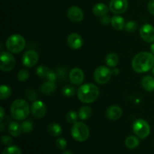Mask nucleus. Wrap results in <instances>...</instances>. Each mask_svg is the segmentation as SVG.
<instances>
[{
    "label": "nucleus",
    "instance_id": "nucleus-1",
    "mask_svg": "<svg viewBox=\"0 0 154 154\" xmlns=\"http://www.w3.org/2000/svg\"><path fill=\"white\" fill-rule=\"evenodd\" d=\"M132 67L137 73H144L154 67V55L152 53L141 52L134 57Z\"/></svg>",
    "mask_w": 154,
    "mask_h": 154
},
{
    "label": "nucleus",
    "instance_id": "nucleus-2",
    "mask_svg": "<svg viewBox=\"0 0 154 154\" xmlns=\"http://www.w3.org/2000/svg\"><path fill=\"white\" fill-rule=\"evenodd\" d=\"M99 88L93 84H86L81 86L78 90V98L83 103H93L99 96Z\"/></svg>",
    "mask_w": 154,
    "mask_h": 154
},
{
    "label": "nucleus",
    "instance_id": "nucleus-3",
    "mask_svg": "<svg viewBox=\"0 0 154 154\" xmlns=\"http://www.w3.org/2000/svg\"><path fill=\"white\" fill-rule=\"evenodd\" d=\"M30 112L29 105L26 101L18 99L11 105V114L16 120H23L27 118Z\"/></svg>",
    "mask_w": 154,
    "mask_h": 154
},
{
    "label": "nucleus",
    "instance_id": "nucleus-4",
    "mask_svg": "<svg viewBox=\"0 0 154 154\" xmlns=\"http://www.w3.org/2000/svg\"><path fill=\"white\" fill-rule=\"evenodd\" d=\"M5 46L9 52L13 54L20 53L26 47L25 38L19 34H14L7 39Z\"/></svg>",
    "mask_w": 154,
    "mask_h": 154
},
{
    "label": "nucleus",
    "instance_id": "nucleus-5",
    "mask_svg": "<svg viewBox=\"0 0 154 154\" xmlns=\"http://www.w3.org/2000/svg\"><path fill=\"white\" fill-rule=\"evenodd\" d=\"M71 134L75 141L83 142L88 139L90 136V130L88 126L83 122H76L72 126Z\"/></svg>",
    "mask_w": 154,
    "mask_h": 154
},
{
    "label": "nucleus",
    "instance_id": "nucleus-6",
    "mask_svg": "<svg viewBox=\"0 0 154 154\" xmlns=\"http://www.w3.org/2000/svg\"><path fill=\"white\" fill-rule=\"evenodd\" d=\"M132 129L134 133L141 139H144L148 137L150 133V125L143 119H138L135 120L132 126Z\"/></svg>",
    "mask_w": 154,
    "mask_h": 154
},
{
    "label": "nucleus",
    "instance_id": "nucleus-7",
    "mask_svg": "<svg viewBox=\"0 0 154 154\" xmlns=\"http://www.w3.org/2000/svg\"><path fill=\"white\" fill-rule=\"evenodd\" d=\"M112 75V71L107 66H101L96 68L94 72V80L99 84H105L109 81Z\"/></svg>",
    "mask_w": 154,
    "mask_h": 154
},
{
    "label": "nucleus",
    "instance_id": "nucleus-8",
    "mask_svg": "<svg viewBox=\"0 0 154 154\" xmlns=\"http://www.w3.org/2000/svg\"><path fill=\"white\" fill-rule=\"evenodd\" d=\"M0 69L2 72H9L12 71L14 68L16 61L14 57V56L11 54V52H6L2 51L1 53V57H0Z\"/></svg>",
    "mask_w": 154,
    "mask_h": 154
},
{
    "label": "nucleus",
    "instance_id": "nucleus-9",
    "mask_svg": "<svg viewBox=\"0 0 154 154\" xmlns=\"http://www.w3.org/2000/svg\"><path fill=\"white\" fill-rule=\"evenodd\" d=\"M38 54L34 50L26 51L23 56L22 62L24 66L27 68H32L37 64L38 61Z\"/></svg>",
    "mask_w": 154,
    "mask_h": 154
},
{
    "label": "nucleus",
    "instance_id": "nucleus-10",
    "mask_svg": "<svg viewBox=\"0 0 154 154\" xmlns=\"http://www.w3.org/2000/svg\"><path fill=\"white\" fill-rule=\"evenodd\" d=\"M128 5V0H111L109 8L113 13L121 14L127 10Z\"/></svg>",
    "mask_w": 154,
    "mask_h": 154
},
{
    "label": "nucleus",
    "instance_id": "nucleus-11",
    "mask_svg": "<svg viewBox=\"0 0 154 154\" xmlns=\"http://www.w3.org/2000/svg\"><path fill=\"white\" fill-rule=\"evenodd\" d=\"M140 35L146 42L153 43L154 42V26L150 24H144L140 28Z\"/></svg>",
    "mask_w": 154,
    "mask_h": 154
},
{
    "label": "nucleus",
    "instance_id": "nucleus-12",
    "mask_svg": "<svg viewBox=\"0 0 154 154\" xmlns=\"http://www.w3.org/2000/svg\"><path fill=\"white\" fill-rule=\"evenodd\" d=\"M31 113L35 118H42L46 114V105L42 101H35L32 105Z\"/></svg>",
    "mask_w": 154,
    "mask_h": 154
},
{
    "label": "nucleus",
    "instance_id": "nucleus-13",
    "mask_svg": "<svg viewBox=\"0 0 154 154\" xmlns=\"http://www.w3.org/2000/svg\"><path fill=\"white\" fill-rule=\"evenodd\" d=\"M68 17L74 23H79L84 19V12L78 6H72L67 12Z\"/></svg>",
    "mask_w": 154,
    "mask_h": 154
},
{
    "label": "nucleus",
    "instance_id": "nucleus-14",
    "mask_svg": "<svg viewBox=\"0 0 154 154\" xmlns=\"http://www.w3.org/2000/svg\"><path fill=\"white\" fill-rule=\"evenodd\" d=\"M67 44L71 48L75 50L80 49L83 46V38L78 33H71L67 38Z\"/></svg>",
    "mask_w": 154,
    "mask_h": 154
},
{
    "label": "nucleus",
    "instance_id": "nucleus-15",
    "mask_svg": "<svg viewBox=\"0 0 154 154\" xmlns=\"http://www.w3.org/2000/svg\"><path fill=\"white\" fill-rule=\"evenodd\" d=\"M69 79H70L71 82L75 85H80L84 82V72L79 68H75V69H72L69 73Z\"/></svg>",
    "mask_w": 154,
    "mask_h": 154
},
{
    "label": "nucleus",
    "instance_id": "nucleus-16",
    "mask_svg": "<svg viewBox=\"0 0 154 154\" xmlns=\"http://www.w3.org/2000/svg\"><path fill=\"white\" fill-rule=\"evenodd\" d=\"M123 111L118 105H111L107 109L106 116L109 120H117L122 117Z\"/></svg>",
    "mask_w": 154,
    "mask_h": 154
},
{
    "label": "nucleus",
    "instance_id": "nucleus-17",
    "mask_svg": "<svg viewBox=\"0 0 154 154\" xmlns=\"http://www.w3.org/2000/svg\"><path fill=\"white\" fill-rule=\"evenodd\" d=\"M93 12L94 15L97 17H103L107 15L108 12V7L104 3H97L93 8Z\"/></svg>",
    "mask_w": 154,
    "mask_h": 154
},
{
    "label": "nucleus",
    "instance_id": "nucleus-18",
    "mask_svg": "<svg viewBox=\"0 0 154 154\" xmlns=\"http://www.w3.org/2000/svg\"><path fill=\"white\" fill-rule=\"evenodd\" d=\"M142 87L147 92L154 91V77L147 75L141 80Z\"/></svg>",
    "mask_w": 154,
    "mask_h": 154
},
{
    "label": "nucleus",
    "instance_id": "nucleus-19",
    "mask_svg": "<svg viewBox=\"0 0 154 154\" xmlns=\"http://www.w3.org/2000/svg\"><path fill=\"white\" fill-rule=\"evenodd\" d=\"M111 23L115 29L122 30L125 28L126 21H125L124 18L122 17L119 16V15H115L111 18Z\"/></svg>",
    "mask_w": 154,
    "mask_h": 154
},
{
    "label": "nucleus",
    "instance_id": "nucleus-20",
    "mask_svg": "<svg viewBox=\"0 0 154 154\" xmlns=\"http://www.w3.org/2000/svg\"><path fill=\"white\" fill-rule=\"evenodd\" d=\"M56 90V84L53 81H48L41 86V91L45 95H50Z\"/></svg>",
    "mask_w": 154,
    "mask_h": 154
},
{
    "label": "nucleus",
    "instance_id": "nucleus-21",
    "mask_svg": "<svg viewBox=\"0 0 154 154\" xmlns=\"http://www.w3.org/2000/svg\"><path fill=\"white\" fill-rule=\"evenodd\" d=\"M8 132L13 137L20 136L23 132L21 124L17 122H11L8 126Z\"/></svg>",
    "mask_w": 154,
    "mask_h": 154
},
{
    "label": "nucleus",
    "instance_id": "nucleus-22",
    "mask_svg": "<svg viewBox=\"0 0 154 154\" xmlns=\"http://www.w3.org/2000/svg\"><path fill=\"white\" fill-rule=\"evenodd\" d=\"M48 132L54 137H58L63 132L61 126L57 123H51L48 126Z\"/></svg>",
    "mask_w": 154,
    "mask_h": 154
},
{
    "label": "nucleus",
    "instance_id": "nucleus-23",
    "mask_svg": "<svg viewBox=\"0 0 154 154\" xmlns=\"http://www.w3.org/2000/svg\"><path fill=\"white\" fill-rule=\"evenodd\" d=\"M92 113H93V111H92L90 107L83 106L79 109L78 115H79V118L81 119V120H86L91 117Z\"/></svg>",
    "mask_w": 154,
    "mask_h": 154
},
{
    "label": "nucleus",
    "instance_id": "nucleus-24",
    "mask_svg": "<svg viewBox=\"0 0 154 154\" xmlns=\"http://www.w3.org/2000/svg\"><path fill=\"white\" fill-rule=\"evenodd\" d=\"M105 62L106 64L108 65L109 67H115L119 62L118 56L115 54V53H110L106 56L105 58Z\"/></svg>",
    "mask_w": 154,
    "mask_h": 154
},
{
    "label": "nucleus",
    "instance_id": "nucleus-25",
    "mask_svg": "<svg viewBox=\"0 0 154 154\" xmlns=\"http://www.w3.org/2000/svg\"><path fill=\"white\" fill-rule=\"evenodd\" d=\"M139 140H138V138L135 136H132V135H130V136L127 137L125 140V145L127 148L129 149H135L139 145Z\"/></svg>",
    "mask_w": 154,
    "mask_h": 154
},
{
    "label": "nucleus",
    "instance_id": "nucleus-26",
    "mask_svg": "<svg viewBox=\"0 0 154 154\" xmlns=\"http://www.w3.org/2000/svg\"><path fill=\"white\" fill-rule=\"evenodd\" d=\"M12 90L10 87L7 85H2L0 87V99L2 100L8 99L11 95Z\"/></svg>",
    "mask_w": 154,
    "mask_h": 154
},
{
    "label": "nucleus",
    "instance_id": "nucleus-27",
    "mask_svg": "<svg viewBox=\"0 0 154 154\" xmlns=\"http://www.w3.org/2000/svg\"><path fill=\"white\" fill-rule=\"evenodd\" d=\"M79 117L78 113L75 111H70L66 114V119L69 123H75L78 122V119Z\"/></svg>",
    "mask_w": 154,
    "mask_h": 154
},
{
    "label": "nucleus",
    "instance_id": "nucleus-28",
    "mask_svg": "<svg viewBox=\"0 0 154 154\" xmlns=\"http://www.w3.org/2000/svg\"><path fill=\"white\" fill-rule=\"evenodd\" d=\"M138 23L135 20H130L128 21L127 23H126V25H125V30L128 32H134L137 30L138 29Z\"/></svg>",
    "mask_w": 154,
    "mask_h": 154
},
{
    "label": "nucleus",
    "instance_id": "nucleus-29",
    "mask_svg": "<svg viewBox=\"0 0 154 154\" xmlns=\"http://www.w3.org/2000/svg\"><path fill=\"white\" fill-rule=\"evenodd\" d=\"M2 154H22L21 153V150L20 147L17 146H9V147H6L4 149Z\"/></svg>",
    "mask_w": 154,
    "mask_h": 154
},
{
    "label": "nucleus",
    "instance_id": "nucleus-30",
    "mask_svg": "<svg viewBox=\"0 0 154 154\" xmlns=\"http://www.w3.org/2000/svg\"><path fill=\"white\" fill-rule=\"evenodd\" d=\"M50 71H51V69L47 67V66H40L39 67H38L37 70H36V73L41 78H47Z\"/></svg>",
    "mask_w": 154,
    "mask_h": 154
},
{
    "label": "nucleus",
    "instance_id": "nucleus-31",
    "mask_svg": "<svg viewBox=\"0 0 154 154\" xmlns=\"http://www.w3.org/2000/svg\"><path fill=\"white\" fill-rule=\"evenodd\" d=\"M62 93H63V96H66V97H71L75 95V87H71V86H65L62 90Z\"/></svg>",
    "mask_w": 154,
    "mask_h": 154
},
{
    "label": "nucleus",
    "instance_id": "nucleus-32",
    "mask_svg": "<svg viewBox=\"0 0 154 154\" xmlns=\"http://www.w3.org/2000/svg\"><path fill=\"white\" fill-rule=\"evenodd\" d=\"M21 127L24 133H29L33 129V123L29 120H25L21 124Z\"/></svg>",
    "mask_w": 154,
    "mask_h": 154
},
{
    "label": "nucleus",
    "instance_id": "nucleus-33",
    "mask_svg": "<svg viewBox=\"0 0 154 154\" xmlns=\"http://www.w3.org/2000/svg\"><path fill=\"white\" fill-rule=\"evenodd\" d=\"M29 78V71L22 69V70H20L18 72L17 79L19 80L20 81L23 82V81H26Z\"/></svg>",
    "mask_w": 154,
    "mask_h": 154
},
{
    "label": "nucleus",
    "instance_id": "nucleus-34",
    "mask_svg": "<svg viewBox=\"0 0 154 154\" xmlns=\"http://www.w3.org/2000/svg\"><path fill=\"white\" fill-rule=\"evenodd\" d=\"M56 146L59 150H65L67 146V141L63 138H58L56 141Z\"/></svg>",
    "mask_w": 154,
    "mask_h": 154
},
{
    "label": "nucleus",
    "instance_id": "nucleus-35",
    "mask_svg": "<svg viewBox=\"0 0 154 154\" xmlns=\"http://www.w3.org/2000/svg\"><path fill=\"white\" fill-rule=\"evenodd\" d=\"M26 94V96L27 98H28V99H29V100L31 101H35L38 97L37 93H35V91H34L33 90H30V89L27 90Z\"/></svg>",
    "mask_w": 154,
    "mask_h": 154
},
{
    "label": "nucleus",
    "instance_id": "nucleus-36",
    "mask_svg": "<svg viewBox=\"0 0 154 154\" xmlns=\"http://www.w3.org/2000/svg\"><path fill=\"white\" fill-rule=\"evenodd\" d=\"M1 141L4 145L6 146H11V145L12 142H13V140L8 135H3L1 138Z\"/></svg>",
    "mask_w": 154,
    "mask_h": 154
},
{
    "label": "nucleus",
    "instance_id": "nucleus-37",
    "mask_svg": "<svg viewBox=\"0 0 154 154\" xmlns=\"http://www.w3.org/2000/svg\"><path fill=\"white\" fill-rule=\"evenodd\" d=\"M57 75L54 72H53L52 70L50 71V72L48 73V76H47V79L50 81H53V82H55V81L57 78Z\"/></svg>",
    "mask_w": 154,
    "mask_h": 154
},
{
    "label": "nucleus",
    "instance_id": "nucleus-38",
    "mask_svg": "<svg viewBox=\"0 0 154 154\" xmlns=\"http://www.w3.org/2000/svg\"><path fill=\"white\" fill-rule=\"evenodd\" d=\"M66 74H67V72L64 68H59L58 70H57V76L60 77L63 80L66 78Z\"/></svg>",
    "mask_w": 154,
    "mask_h": 154
},
{
    "label": "nucleus",
    "instance_id": "nucleus-39",
    "mask_svg": "<svg viewBox=\"0 0 154 154\" xmlns=\"http://www.w3.org/2000/svg\"><path fill=\"white\" fill-rule=\"evenodd\" d=\"M100 22L101 23L103 24V25H108V24L111 22V18H110L109 17L107 16V15H105V16L103 17H101Z\"/></svg>",
    "mask_w": 154,
    "mask_h": 154
},
{
    "label": "nucleus",
    "instance_id": "nucleus-40",
    "mask_svg": "<svg viewBox=\"0 0 154 154\" xmlns=\"http://www.w3.org/2000/svg\"><path fill=\"white\" fill-rule=\"evenodd\" d=\"M147 8L149 12L154 16V0H150L147 5Z\"/></svg>",
    "mask_w": 154,
    "mask_h": 154
},
{
    "label": "nucleus",
    "instance_id": "nucleus-41",
    "mask_svg": "<svg viewBox=\"0 0 154 154\" xmlns=\"http://www.w3.org/2000/svg\"><path fill=\"white\" fill-rule=\"evenodd\" d=\"M0 114H1V117H0V121H2L3 119H4V116H5V111L4 109H3L2 107H1V113H0Z\"/></svg>",
    "mask_w": 154,
    "mask_h": 154
},
{
    "label": "nucleus",
    "instance_id": "nucleus-42",
    "mask_svg": "<svg viewBox=\"0 0 154 154\" xmlns=\"http://www.w3.org/2000/svg\"><path fill=\"white\" fill-rule=\"evenodd\" d=\"M119 73H120V71H119V69H117V68H115V69H114V70H112V74L114 75H118Z\"/></svg>",
    "mask_w": 154,
    "mask_h": 154
},
{
    "label": "nucleus",
    "instance_id": "nucleus-43",
    "mask_svg": "<svg viewBox=\"0 0 154 154\" xmlns=\"http://www.w3.org/2000/svg\"><path fill=\"white\" fill-rule=\"evenodd\" d=\"M150 51H151L152 54H154V42L152 43V45H150Z\"/></svg>",
    "mask_w": 154,
    "mask_h": 154
},
{
    "label": "nucleus",
    "instance_id": "nucleus-44",
    "mask_svg": "<svg viewBox=\"0 0 154 154\" xmlns=\"http://www.w3.org/2000/svg\"><path fill=\"white\" fill-rule=\"evenodd\" d=\"M63 154H73V153L72 151H70V150H66Z\"/></svg>",
    "mask_w": 154,
    "mask_h": 154
},
{
    "label": "nucleus",
    "instance_id": "nucleus-45",
    "mask_svg": "<svg viewBox=\"0 0 154 154\" xmlns=\"http://www.w3.org/2000/svg\"><path fill=\"white\" fill-rule=\"evenodd\" d=\"M152 75H153V76H154V67L153 68V69H152Z\"/></svg>",
    "mask_w": 154,
    "mask_h": 154
}]
</instances>
